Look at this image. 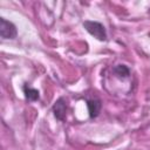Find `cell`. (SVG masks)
I'll list each match as a JSON object with an SVG mask.
<instances>
[{
    "mask_svg": "<svg viewBox=\"0 0 150 150\" xmlns=\"http://www.w3.org/2000/svg\"><path fill=\"white\" fill-rule=\"evenodd\" d=\"M0 35L4 40L7 39H15L18 35L16 27L13 22L6 20L5 18L0 19Z\"/></svg>",
    "mask_w": 150,
    "mask_h": 150,
    "instance_id": "obj_2",
    "label": "cell"
},
{
    "mask_svg": "<svg viewBox=\"0 0 150 150\" xmlns=\"http://www.w3.org/2000/svg\"><path fill=\"white\" fill-rule=\"evenodd\" d=\"M23 91H25V96L28 101H36L39 100V91L32 87H28V86H25L23 87Z\"/></svg>",
    "mask_w": 150,
    "mask_h": 150,
    "instance_id": "obj_5",
    "label": "cell"
},
{
    "mask_svg": "<svg viewBox=\"0 0 150 150\" xmlns=\"http://www.w3.org/2000/svg\"><path fill=\"white\" fill-rule=\"evenodd\" d=\"M53 114H54L56 120L64 121L66 115H67V104H66V100L63 97H60L54 103V105H53Z\"/></svg>",
    "mask_w": 150,
    "mask_h": 150,
    "instance_id": "obj_3",
    "label": "cell"
},
{
    "mask_svg": "<svg viewBox=\"0 0 150 150\" xmlns=\"http://www.w3.org/2000/svg\"><path fill=\"white\" fill-rule=\"evenodd\" d=\"M87 107H88L89 116H90L91 118L97 117L98 114H100V111H101V108H102L101 100H100V98H91V100H88V101H87Z\"/></svg>",
    "mask_w": 150,
    "mask_h": 150,
    "instance_id": "obj_4",
    "label": "cell"
},
{
    "mask_svg": "<svg viewBox=\"0 0 150 150\" xmlns=\"http://www.w3.org/2000/svg\"><path fill=\"white\" fill-rule=\"evenodd\" d=\"M83 27L95 39H97L100 41H105L107 40V30H105L104 26L101 22L87 20V21L83 22Z\"/></svg>",
    "mask_w": 150,
    "mask_h": 150,
    "instance_id": "obj_1",
    "label": "cell"
},
{
    "mask_svg": "<svg viewBox=\"0 0 150 150\" xmlns=\"http://www.w3.org/2000/svg\"><path fill=\"white\" fill-rule=\"evenodd\" d=\"M114 73L118 77H128L130 75V69L124 64H117L114 67Z\"/></svg>",
    "mask_w": 150,
    "mask_h": 150,
    "instance_id": "obj_6",
    "label": "cell"
}]
</instances>
